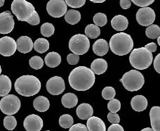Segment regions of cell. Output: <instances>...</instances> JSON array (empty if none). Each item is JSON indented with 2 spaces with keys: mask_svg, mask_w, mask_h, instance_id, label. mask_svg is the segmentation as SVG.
<instances>
[{
  "mask_svg": "<svg viewBox=\"0 0 160 131\" xmlns=\"http://www.w3.org/2000/svg\"><path fill=\"white\" fill-rule=\"evenodd\" d=\"M55 32V28L50 23H45L41 26V34L44 37L49 38Z\"/></svg>",
  "mask_w": 160,
  "mask_h": 131,
  "instance_id": "32",
  "label": "cell"
},
{
  "mask_svg": "<svg viewBox=\"0 0 160 131\" xmlns=\"http://www.w3.org/2000/svg\"><path fill=\"white\" fill-rule=\"evenodd\" d=\"M68 63L70 65H76L79 61V56L75 54H69L67 56Z\"/></svg>",
  "mask_w": 160,
  "mask_h": 131,
  "instance_id": "41",
  "label": "cell"
},
{
  "mask_svg": "<svg viewBox=\"0 0 160 131\" xmlns=\"http://www.w3.org/2000/svg\"><path fill=\"white\" fill-rule=\"evenodd\" d=\"M47 11L53 18H61L66 13L68 7L64 0H50L47 3Z\"/></svg>",
  "mask_w": 160,
  "mask_h": 131,
  "instance_id": "9",
  "label": "cell"
},
{
  "mask_svg": "<svg viewBox=\"0 0 160 131\" xmlns=\"http://www.w3.org/2000/svg\"><path fill=\"white\" fill-rule=\"evenodd\" d=\"M93 21L94 22V24L97 25V26L102 27L107 24L108 18L105 13H98L96 15H94Z\"/></svg>",
  "mask_w": 160,
  "mask_h": 131,
  "instance_id": "35",
  "label": "cell"
},
{
  "mask_svg": "<svg viewBox=\"0 0 160 131\" xmlns=\"http://www.w3.org/2000/svg\"><path fill=\"white\" fill-rule=\"evenodd\" d=\"M29 64L33 69L39 70L44 66V60L39 56H34L29 60Z\"/></svg>",
  "mask_w": 160,
  "mask_h": 131,
  "instance_id": "34",
  "label": "cell"
},
{
  "mask_svg": "<svg viewBox=\"0 0 160 131\" xmlns=\"http://www.w3.org/2000/svg\"><path fill=\"white\" fill-rule=\"evenodd\" d=\"M4 2H5V0H0V7H2L4 6Z\"/></svg>",
  "mask_w": 160,
  "mask_h": 131,
  "instance_id": "50",
  "label": "cell"
},
{
  "mask_svg": "<svg viewBox=\"0 0 160 131\" xmlns=\"http://www.w3.org/2000/svg\"><path fill=\"white\" fill-rule=\"evenodd\" d=\"M28 24L32 25H37L39 24L40 23V18H39V16L38 13L36 11H35V12H34L32 16L31 17V18L28 21Z\"/></svg>",
  "mask_w": 160,
  "mask_h": 131,
  "instance_id": "42",
  "label": "cell"
},
{
  "mask_svg": "<svg viewBox=\"0 0 160 131\" xmlns=\"http://www.w3.org/2000/svg\"><path fill=\"white\" fill-rule=\"evenodd\" d=\"M21 100L14 95H7L0 101V110L7 116H12L18 112L21 108Z\"/></svg>",
  "mask_w": 160,
  "mask_h": 131,
  "instance_id": "8",
  "label": "cell"
},
{
  "mask_svg": "<svg viewBox=\"0 0 160 131\" xmlns=\"http://www.w3.org/2000/svg\"><path fill=\"white\" fill-rule=\"evenodd\" d=\"M131 105L134 111L141 112L147 109L148 100L144 96L136 95L131 99Z\"/></svg>",
  "mask_w": 160,
  "mask_h": 131,
  "instance_id": "19",
  "label": "cell"
},
{
  "mask_svg": "<svg viewBox=\"0 0 160 131\" xmlns=\"http://www.w3.org/2000/svg\"><path fill=\"white\" fill-rule=\"evenodd\" d=\"M13 16L11 11H6L0 13V34H8L13 30Z\"/></svg>",
  "mask_w": 160,
  "mask_h": 131,
  "instance_id": "13",
  "label": "cell"
},
{
  "mask_svg": "<svg viewBox=\"0 0 160 131\" xmlns=\"http://www.w3.org/2000/svg\"><path fill=\"white\" fill-rule=\"evenodd\" d=\"M109 44L104 39H99L93 45V51L97 56H105L109 51Z\"/></svg>",
  "mask_w": 160,
  "mask_h": 131,
  "instance_id": "18",
  "label": "cell"
},
{
  "mask_svg": "<svg viewBox=\"0 0 160 131\" xmlns=\"http://www.w3.org/2000/svg\"><path fill=\"white\" fill-rule=\"evenodd\" d=\"M61 102L62 104L65 108L68 109H71L76 107V105L78 103V97L76 96L74 93H66L61 98Z\"/></svg>",
  "mask_w": 160,
  "mask_h": 131,
  "instance_id": "26",
  "label": "cell"
},
{
  "mask_svg": "<svg viewBox=\"0 0 160 131\" xmlns=\"http://www.w3.org/2000/svg\"><path fill=\"white\" fill-rule=\"evenodd\" d=\"M68 6L73 8H80L85 4L86 0H65Z\"/></svg>",
  "mask_w": 160,
  "mask_h": 131,
  "instance_id": "38",
  "label": "cell"
},
{
  "mask_svg": "<svg viewBox=\"0 0 160 131\" xmlns=\"http://www.w3.org/2000/svg\"><path fill=\"white\" fill-rule=\"evenodd\" d=\"M65 20L68 24L75 25L81 20V13L77 10L70 9L65 14Z\"/></svg>",
  "mask_w": 160,
  "mask_h": 131,
  "instance_id": "27",
  "label": "cell"
},
{
  "mask_svg": "<svg viewBox=\"0 0 160 131\" xmlns=\"http://www.w3.org/2000/svg\"><path fill=\"white\" fill-rule=\"evenodd\" d=\"M90 48L89 39L82 34L73 35L69 41V49L77 55H83L87 53Z\"/></svg>",
  "mask_w": 160,
  "mask_h": 131,
  "instance_id": "7",
  "label": "cell"
},
{
  "mask_svg": "<svg viewBox=\"0 0 160 131\" xmlns=\"http://www.w3.org/2000/svg\"><path fill=\"white\" fill-rule=\"evenodd\" d=\"M33 48L39 54L45 53L49 49V42L45 38H39L34 43Z\"/></svg>",
  "mask_w": 160,
  "mask_h": 131,
  "instance_id": "28",
  "label": "cell"
},
{
  "mask_svg": "<svg viewBox=\"0 0 160 131\" xmlns=\"http://www.w3.org/2000/svg\"><path fill=\"white\" fill-rule=\"evenodd\" d=\"M70 87L78 91H86L92 87L95 83V74L90 68L79 66L71 71L68 77Z\"/></svg>",
  "mask_w": 160,
  "mask_h": 131,
  "instance_id": "1",
  "label": "cell"
},
{
  "mask_svg": "<svg viewBox=\"0 0 160 131\" xmlns=\"http://www.w3.org/2000/svg\"><path fill=\"white\" fill-rule=\"evenodd\" d=\"M73 123L74 120L72 116L70 114H63L59 118L60 126L65 129L70 128L73 126Z\"/></svg>",
  "mask_w": 160,
  "mask_h": 131,
  "instance_id": "31",
  "label": "cell"
},
{
  "mask_svg": "<svg viewBox=\"0 0 160 131\" xmlns=\"http://www.w3.org/2000/svg\"><path fill=\"white\" fill-rule=\"evenodd\" d=\"M41 82L37 77L30 75L21 76L16 80L14 87L17 93L23 97H32L41 90Z\"/></svg>",
  "mask_w": 160,
  "mask_h": 131,
  "instance_id": "2",
  "label": "cell"
},
{
  "mask_svg": "<svg viewBox=\"0 0 160 131\" xmlns=\"http://www.w3.org/2000/svg\"><path fill=\"white\" fill-rule=\"evenodd\" d=\"M47 90L52 95H59L64 92L65 85L64 80L60 76H53L47 82Z\"/></svg>",
  "mask_w": 160,
  "mask_h": 131,
  "instance_id": "11",
  "label": "cell"
},
{
  "mask_svg": "<svg viewBox=\"0 0 160 131\" xmlns=\"http://www.w3.org/2000/svg\"><path fill=\"white\" fill-rule=\"evenodd\" d=\"M150 118L152 129L154 131H160V107L151 108Z\"/></svg>",
  "mask_w": 160,
  "mask_h": 131,
  "instance_id": "20",
  "label": "cell"
},
{
  "mask_svg": "<svg viewBox=\"0 0 160 131\" xmlns=\"http://www.w3.org/2000/svg\"><path fill=\"white\" fill-rule=\"evenodd\" d=\"M155 13L152 8L142 7L136 13V20L142 26H149L155 21Z\"/></svg>",
  "mask_w": 160,
  "mask_h": 131,
  "instance_id": "10",
  "label": "cell"
},
{
  "mask_svg": "<svg viewBox=\"0 0 160 131\" xmlns=\"http://www.w3.org/2000/svg\"><path fill=\"white\" fill-rule=\"evenodd\" d=\"M116 95L115 90L112 87H106L102 91V97L105 100H111Z\"/></svg>",
  "mask_w": 160,
  "mask_h": 131,
  "instance_id": "36",
  "label": "cell"
},
{
  "mask_svg": "<svg viewBox=\"0 0 160 131\" xmlns=\"http://www.w3.org/2000/svg\"><path fill=\"white\" fill-rule=\"evenodd\" d=\"M120 6L123 9H128L131 6V0H120Z\"/></svg>",
  "mask_w": 160,
  "mask_h": 131,
  "instance_id": "45",
  "label": "cell"
},
{
  "mask_svg": "<svg viewBox=\"0 0 160 131\" xmlns=\"http://www.w3.org/2000/svg\"><path fill=\"white\" fill-rule=\"evenodd\" d=\"M154 68L157 72L160 74V53L156 56L154 60Z\"/></svg>",
  "mask_w": 160,
  "mask_h": 131,
  "instance_id": "44",
  "label": "cell"
},
{
  "mask_svg": "<svg viewBox=\"0 0 160 131\" xmlns=\"http://www.w3.org/2000/svg\"><path fill=\"white\" fill-rule=\"evenodd\" d=\"M108 110L112 113H117L121 109V103L117 99H112L108 104Z\"/></svg>",
  "mask_w": 160,
  "mask_h": 131,
  "instance_id": "37",
  "label": "cell"
},
{
  "mask_svg": "<svg viewBox=\"0 0 160 131\" xmlns=\"http://www.w3.org/2000/svg\"><path fill=\"white\" fill-rule=\"evenodd\" d=\"M4 126L8 130H13L17 126V121L13 116H7L4 118Z\"/></svg>",
  "mask_w": 160,
  "mask_h": 131,
  "instance_id": "33",
  "label": "cell"
},
{
  "mask_svg": "<svg viewBox=\"0 0 160 131\" xmlns=\"http://www.w3.org/2000/svg\"><path fill=\"white\" fill-rule=\"evenodd\" d=\"M108 120L112 124H118L120 122V118L117 113L110 112L108 114Z\"/></svg>",
  "mask_w": 160,
  "mask_h": 131,
  "instance_id": "40",
  "label": "cell"
},
{
  "mask_svg": "<svg viewBox=\"0 0 160 131\" xmlns=\"http://www.w3.org/2000/svg\"><path fill=\"white\" fill-rule=\"evenodd\" d=\"M144 47L151 53L155 52L157 50V45L155 43V42H151V43L145 45Z\"/></svg>",
  "mask_w": 160,
  "mask_h": 131,
  "instance_id": "47",
  "label": "cell"
},
{
  "mask_svg": "<svg viewBox=\"0 0 160 131\" xmlns=\"http://www.w3.org/2000/svg\"><path fill=\"white\" fill-rule=\"evenodd\" d=\"M46 131H51V130H46Z\"/></svg>",
  "mask_w": 160,
  "mask_h": 131,
  "instance_id": "53",
  "label": "cell"
},
{
  "mask_svg": "<svg viewBox=\"0 0 160 131\" xmlns=\"http://www.w3.org/2000/svg\"><path fill=\"white\" fill-rule=\"evenodd\" d=\"M108 69V63L105 59H96L91 65V70L94 74L101 75L104 73Z\"/></svg>",
  "mask_w": 160,
  "mask_h": 131,
  "instance_id": "22",
  "label": "cell"
},
{
  "mask_svg": "<svg viewBox=\"0 0 160 131\" xmlns=\"http://www.w3.org/2000/svg\"><path fill=\"white\" fill-rule=\"evenodd\" d=\"M152 54L145 47L133 50L129 56L131 65L138 70H145L149 68L152 65Z\"/></svg>",
  "mask_w": 160,
  "mask_h": 131,
  "instance_id": "4",
  "label": "cell"
},
{
  "mask_svg": "<svg viewBox=\"0 0 160 131\" xmlns=\"http://www.w3.org/2000/svg\"><path fill=\"white\" fill-rule=\"evenodd\" d=\"M89 1L93 3H103L106 1V0H89Z\"/></svg>",
  "mask_w": 160,
  "mask_h": 131,
  "instance_id": "48",
  "label": "cell"
},
{
  "mask_svg": "<svg viewBox=\"0 0 160 131\" xmlns=\"http://www.w3.org/2000/svg\"><path fill=\"white\" fill-rule=\"evenodd\" d=\"M87 127L88 131H106L104 122L96 116H91L88 119Z\"/></svg>",
  "mask_w": 160,
  "mask_h": 131,
  "instance_id": "16",
  "label": "cell"
},
{
  "mask_svg": "<svg viewBox=\"0 0 160 131\" xmlns=\"http://www.w3.org/2000/svg\"><path fill=\"white\" fill-rule=\"evenodd\" d=\"M69 131H88L87 129V127L85 126L84 124L82 123H77L73 125V126L70 128Z\"/></svg>",
  "mask_w": 160,
  "mask_h": 131,
  "instance_id": "43",
  "label": "cell"
},
{
  "mask_svg": "<svg viewBox=\"0 0 160 131\" xmlns=\"http://www.w3.org/2000/svg\"><path fill=\"white\" fill-rule=\"evenodd\" d=\"M1 73H2V68H1V66H0V76H1Z\"/></svg>",
  "mask_w": 160,
  "mask_h": 131,
  "instance_id": "52",
  "label": "cell"
},
{
  "mask_svg": "<svg viewBox=\"0 0 160 131\" xmlns=\"http://www.w3.org/2000/svg\"><path fill=\"white\" fill-rule=\"evenodd\" d=\"M109 46L115 55L124 56L132 51L133 41L130 35L125 33H119L115 34L110 38Z\"/></svg>",
  "mask_w": 160,
  "mask_h": 131,
  "instance_id": "3",
  "label": "cell"
},
{
  "mask_svg": "<svg viewBox=\"0 0 160 131\" xmlns=\"http://www.w3.org/2000/svg\"><path fill=\"white\" fill-rule=\"evenodd\" d=\"M111 25L117 31H124L128 28V21L125 16L118 15L111 20Z\"/></svg>",
  "mask_w": 160,
  "mask_h": 131,
  "instance_id": "21",
  "label": "cell"
},
{
  "mask_svg": "<svg viewBox=\"0 0 160 131\" xmlns=\"http://www.w3.org/2000/svg\"><path fill=\"white\" fill-rule=\"evenodd\" d=\"M44 61L46 65L50 68H56L61 63V55L55 52H51L47 54L45 56Z\"/></svg>",
  "mask_w": 160,
  "mask_h": 131,
  "instance_id": "25",
  "label": "cell"
},
{
  "mask_svg": "<svg viewBox=\"0 0 160 131\" xmlns=\"http://www.w3.org/2000/svg\"><path fill=\"white\" fill-rule=\"evenodd\" d=\"M134 4L140 7H148L155 2V0H131Z\"/></svg>",
  "mask_w": 160,
  "mask_h": 131,
  "instance_id": "39",
  "label": "cell"
},
{
  "mask_svg": "<svg viewBox=\"0 0 160 131\" xmlns=\"http://www.w3.org/2000/svg\"><path fill=\"white\" fill-rule=\"evenodd\" d=\"M33 107L38 112H45L49 109L50 102L45 97L39 96L34 99Z\"/></svg>",
  "mask_w": 160,
  "mask_h": 131,
  "instance_id": "23",
  "label": "cell"
},
{
  "mask_svg": "<svg viewBox=\"0 0 160 131\" xmlns=\"http://www.w3.org/2000/svg\"><path fill=\"white\" fill-rule=\"evenodd\" d=\"M77 116L82 120H88L93 114V107L87 103H83L79 105L76 110Z\"/></svg>",
  "mask_w": 160,
  "mask_h": 131,
  "instance_id": "17",
  "label": "cell"
},
{
  "mask_svg": "<svg viewBox=\"0 0 160 131\" xmlns=\"http://www.w3.org/2000/svg\"><path fill=\"white\" fill-rule=\"evenodd\" d=\"M123 86L130 92L141 90L145 83V79L142 74L138 71L131 70L124 74L120 79Z\"/></svg>",
  "mask_w": 160,
  "mask_h": 131,
  "instance_id": "6",
  "label": "cell"
},
{
  "mask_svg": "<svg viewBox=\"0 0 160 131\" xmlns=\"http://www.w3.org/2000/svg\"><path fill=\"white\" fill-rule=\"evenodd\" d=\"M43 120L40 116L31 114L25 118L23 126L27 131H40L43 128Z\"/></svg>",
  "mask_w": 160,
  "mask_h": 131,
  "instance_id": "14",
  "label": "cell"
},
{
  "mask_svg": "<svg viewBox=\"0 0 160 131\" xmlns=\"http://www.w3.org/2000/svg\"><path fill=\"white\" fill-rule=\"evenodd\" d=\"M12 83L7 76H0V97H5L8 95L11 90Z\"/></svg>",
  "mask_w": 160,
  "mask_h": 131,
  "instance_id": "24",
  "label": "cell"
},
{
  "mask_svg": "<svg viewBox=\"0 0 160 131\" xmlns=\"http://www.w3.org/2000/svg\"><path fill=\"white\" fill-rule=\"evenodd\" d=\"M158 45L160 46V36L158 38Z\"/></svg>",
  "mask_w": 160,
  "mask_h": 131,
  "instance_id": "51",
  "label": "cell"
},
{
  "mask_svg": "<svg viewBox=\"0 0 160 131\" xmlns=\"http://www.w3.org/2000/svg\"><path fill=\"white\" fill-rule=\"evenodd\" d=\"M108 131H124V128L122 126L118 124H112L108 128Z\"/></svg>",
  "mask_w": 160,
  "mask_h": 131,
  "instance_id": "46",
  "label": "cell"
},
{
  "mask_svg": "<svg viewBox=\"0 0 160 131\" xmlns=\"http://www.w3.org/2000/svg\"><path fill=\"white\" fill-rule=\"evenodd\" d=\"M85 35L88 38L96 39L101 35V30L95 24H89L85 28Z\"/></svg>",
  "mask_w": 160,
  "mask_h": 131,
  "instance_id": "29",
  "label": "cell"
},
{
  "mask_svg": "<svg viewBox=\"0 0 160 131\" xmlns=\"http://www.w3.org/2000/svg\"><path fill=\"white\" fill-rule=\"evenodd\" d=\"M17 50V44L14 39L8 36L0 38V55L4 56H11Z\"/></svg>",
  "mask_w": 160,
  "mask_h": 131,
  "instance_id": "12",
  "label": "cell"
},
{
  "mask_svg": "<svg viewBox=\"0 0 160 131\" xmlns=\"http://www.w3.org/2000/svg\"><path fill=\"white\" fill-rule=\"evenodd\" d=\"M17 50L22 54L29 53L34 47L32 39L28 36H21L17 39Z\"/></svg>",
  "mask_w": 160,
  "mask_h": 131,
  "instance_id": "15",
  "label": "cell"
},
{
  "mask_svg": "<svg viewBox=\"0 0 160 131\" xmlns=\"http://www.w3.org/2000/svg\"><path fill=\"white\" fill-rule=\"evenodd\" d=\"M145 35L150 39H158L160 36V28L158 25H150L145 30Z\"/></svg>",
  "mask_w": 160,
  "mask_h": 131,
  "instance_id": "30",
  "label": "cell"
},
{
  "mask_svg": "<svg viewBox=\"0 0 160 131\" xmlns=\"http://www.w3.org/2000/svg\"><path fill=\"white\" fill-rule=\"evenodd\" d=\"M11 8L18 21L27 23L35 11L34 6L26 0H13Z\"/></svg>",
  "mask_w": 160,
  "mask_h": 131,
  "instance_id": "5",
  "label": "cell"
},
{
  "mask_svg": "<svg viewBox=\"0 0 160 131\" xmlns=\"http://www.w3.org/2000/svg\"><path fill=\"white\" fill-rule=\"evenodd\" d=\"M141 131H154V130L152 128H143Z\"/></svg>",
  "mask_w": 160,
  "mask_h": 131,
  "instance_id": "49",
  "label": "cell"
}]
</instances>
